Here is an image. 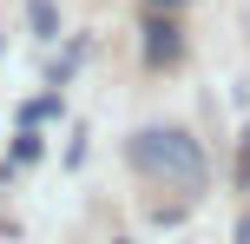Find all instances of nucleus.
I'll return each mask as SVG.
<instances>
[{"label":"nucleus","instance_id":"1","mask_svg":"<svg viewBox=\"0 0 250 244\" xmlns=\"http://www.w3.org/2000/svg\"><path fill=\"white\" fill-rule=\"evenodd\" d=\"M125 158H132L145 178H165V185H178V192H204V178H211L204 145L191 139V132H178V126H138L132 139H125Z\"/></svg>","mask_w":250,"mask_h":244},{"label":"nucleus","instance_id":"2","mask_svg":"<svg viewBox=\"0 0 250 244\" xmlns=\"http://www.w3.org/2000/svg\"><path fill=\"white\" fill-rule=\"evenodd\" d=\"M178 46H185V40H178V20H145V60L151 66H171Z\"/></svg>","mask_w":250,"mask_h":244},{"label":"nucleus","instance_id":"3","mask_svg":"<svg viewBox=\"0 0 250 244\" xmlns=\"http://www.w3.org/2000/svg\"><path fill=\"white\" fill-rule=\"evenodd\" d=\"M26 20H33V33H40V40L60 33V13H53V0H33V7H26Z\"/></svg>","mask_w":250,"mask_h":244},{"label":"nucleus","instance_id":"4","mask_svg":"<svg viewBox=\"0 0 250 244\" xmlns=\"http://www.w3.org/2000/svg\"><path fill=\"white\" fill-rule=\"evenodd\" d=\"M13 158H20V165H26V158H40V132H33V126L13 139Z\"/></svg>","mask_w":250,"mask_h":244},{"label":"nucleus","instance_id":"5","mask_svg":"<svg viewBox=\"0 0 250 244\" xmlns=\"http://www.w3.org/2000/svg\"><path fill=\"white\" fill-rule=\"evenodd\" d=\"M237 244H250V211H244V218H237Z\"/></svg>","mask_w":250,"mask_h":244},{"label":"nucleus","instance_id":"6","mask_svg":"<svg viewBox=\"0 0 250 244\" xmlns=\"http://www.w3.org/2000/svg\"><path fill=\"white\" fill-rule=\"evenodd\" d=\"M151 7H185V0H151Z\"/></svg>","mask_w":250,"mask_h":244}]
</instances>
